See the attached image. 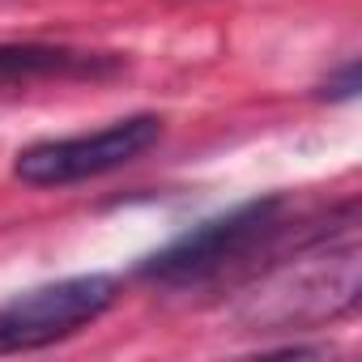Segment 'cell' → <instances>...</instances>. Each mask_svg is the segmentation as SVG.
Wrapping results in <instances>:
<instances>
[{
    "instance_id": "cell-1",
    "label": "cell",
    "mask_w": 362,
    "mask_h": 362,
    "mask_svg": "<svg viewBox=\"0 0 362 362\" xmlns=\"http://www.w3.org/2000/svg\"><path fill=\"white\" fill-rule=\"evenodd\" d=\"M358 286H362L358 243H354V230L345 226V235L311 243L281 273H273L252 298V320L273 324V328L324 324V320L354 311Z\"/></svg>"
},
{
    "instance_id": "cell-2",
    "label": "cell",
    "mask_w": 362,
    "mask_h": 362,
    "mask_svg": "<svg viewBox=\"0 0 362 362\" xmlns=\"http://www.w3.org/2000/svg\"><path fill=\"white\" fill-rule=\"evenodd\" d=\"M281 197H260L247 201L230 214H218L201 226H192L188 235H179L170 247L153 252L141 264L145 281H162V286H201L222 277L226 269H235L239 260H247L252 252H260L277 230H281Z\"/></svg>"
},
{
    "instance_id": "cell-3",
    "label": "cell",
    "mask_w": 362,
    "mask_h": 362,
    "mask_svg": "<svg viewBox=\"0 0 362 362\" xmlns=\"http://www.w3.org/2000/svg\"><path fill=\"white\" fill-rule=\"evenodd\" d=\"M119 298V281L107 273H81L64 281L35 286L26 294H13L0 307V354H26L56 345L81 328H90L111 303Z\"/></svg>"
},
{
    "instance_id": "cell-4",
    "label": "cell",
    "mask_w": 362,
    "mask_h": 362,
    "mask_svg": "<svg viewBox=\"0 0 362 362\" xmlns=\"http://www.w3.org/2000/svg\"><path fill=\"white\" fill-rule=\"evenodd\" d=\"M158 136H162L158 115H128L98 132L39 141L22 149L13 162V175L30 188H69V184H81V179H98L136 162L149 145H158Z\"/></svg>"
},
{
    "instance_id": "cell-5",
    "label": "cell",
    "mask_w": 362,
    "mask_h": 362,
    "mask_svg": "<svg viewBox=\"0 0 362 362\" xmlns=\"http://www.w3.org/2000/svg\"><path fill=\"white\" fill-rule=\"evenodd\" d=\"M124 64L98 52L39 47V43H0V86L5 81H39V77H111Z\"/></svg>"
},
{
    "instance_id": "cell-6",
    "label": "cell",
    "mask_w": 362,
    "mask_h": 362,
    "mask_svg": "<svg viewBox=\"0 0 362 362\" xmlns=\"http://www.w3.org/2000/svg\"><path fill=\"white\" fill-rule=\"evenodd\" d=\"M358 94V64H345L337 81H328V98H354Z\"/></svg>"
}]
</instances>
